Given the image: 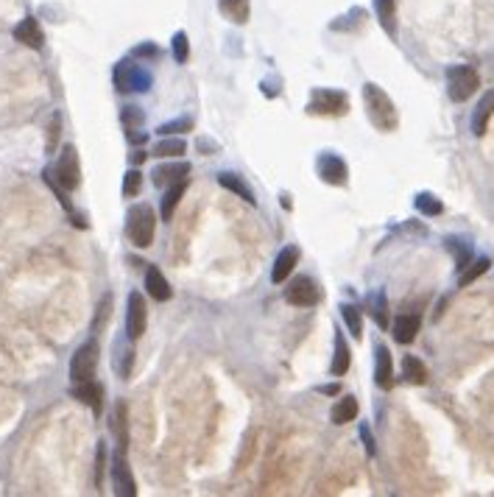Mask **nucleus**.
<instances>
[{"label":"nucleus","mask_w":494,"mask_h":497,"mask_svg":"<svg viewBox=\"0 0 494 497\" xmlns=\"http://www.w3.org/2000/svg\"><path fill=\"white\" fill-rule=\"evenodd\" d=\"M363 106H366V118L377 131H397L399 126V112L397 104L391 101V95L377 87V84H363Z\"/></svg>","instance_id":"obj_1"},{"label":"nucleus","mask_w":494,"mask_h":497,"mask_svg":"<svg viewBox=\"0 0 494 497\" xmlns=\"http://www.w3.org/2000/svg\"><path fill=\"white\" fill-rule=\"evenodd\" d=\"M157 232V216L149 204H134L126 216V235L137 249H149L154 243Z\"/></svg>","instance_id":"obj_2"},{"label":"nucleus","mask_w":494,"mask_h":497,"mask_svg":"<svg viewBox=\"0 0 494 497\" xmlns=\"http://www.w3.org/2000/svg\"><path fill=\"white\" fill-rule=\"evenodd\" d=\"M64 193L76 190L82 185V165H79V151L73 146H64L59 154V162L53 165V171H45Z\"/></svg>","instance_id":"obj_3"},{"label":"nucleus","mask_w":494,"mask_h":497,"mask_svg":"<svg viewBox=\"0 0 494 497\" xmlns=\"http://www.w3.org/2000/svg\"><path fill=\"white\" fill-rule=\"evenodd\" d=\"M480 87V79H477V70L469 67V64H455L447 70V93L455 104H464L469 101Z\"/></svg>","instance_id":"obj_4"},{"label":"nucleus","mask_w":494,"mask_h":497,"mask_svg":"<svg viewBox=\"0 0 494 497\" xmlns=\"http://www.w3.org/2000/svg\"><path fill=\"white\" fill-rule=\"evenodd\" d=\"M151 82H154V76L149 73V70L140 67V64H134L131 59H123L115 67V87H117V93H146V90H151Z\"/></svg>","instance_id":"obj_5"},{"label":"nucleus","mask_w":494,"mask_h":497,"mask_svg":"<svg viewBox=\"0 0 494 497\" xmlns=\"http://www.w3.org/2000/svg\"><path fill=\"white\" fill-rule=\"evenodd\" d=\"M307 112L310 115H321V118H341L349 112V98L341 90H313L310 101H307Z\"/></svg>","instance_id":"obj_6"},{"label":"nucleus","mask_w":494,"mask_h":497,"mask_svg":"<svg viewBox=\"0 0 494 497\" xmlns=\"http://www.w3.org/2000/svg\"><path fill=\"white\" fill-rule=\"evenodd\" d=\"M95 366H98V344L87 341L76 349V355L70 358V380L76 383H87L95 377Z\"/></svg>","instance_id":"obj_7"},{"label":"nucleus","mask_w":494,"mask_h":497,"mask_svg":"<svg viewBox=\"0 0 494 497\" xmlns=\"http://www.w3.org/2000/svg\"><path fill=\"white\" fill-rule=\"evenodd\" d=\"M285 299L294 308H316L321 302V288L316 285V279L299 276L296 282H291V288L285 291Z\"/></svg>","instance_id":"obj_8"},{"label":"nucleus","mask_w":494,"mask_h":497,"mask_svg":"<svg viewBox=\"0 0 494 497\" xmlns=\"http://www.w3.org/2000/svg\"><path fill=\"white\" fill-rule=\"evenodd\" d=\"M146 324H149V308H146V299L143 294H129V310H126V335L131 341H137L140 335L146 332Z\"/></svg>","instance_id":"obj_9"},{"label":"nucleus","mask_w":494,"mask_h":497,"mask_svg":"<svg viewBox=\"0 0 494 497\" xmlns=\"http://www.w3.org/2000/svg\"><path fill=\"white\" fill-rule=\"evenodd\" d=\"M316 171H319V176H321V182H327V185L343 187V185L349 182V168H346V162H343L341 157L330 154V151L319 157V162H316Z\"/></svg>","instance_id":"obj_10"},{"label":"nucleus","mask_w":494,"mask_h":497,"mask_svg":"<svg viewBox=\"0 0 494 497\" xmlns=\"http://www.w3.org/2000/svg\"><path fill=\"white\" fill-rule=\"evenodd\" d=\"M112 480H115V494L117 497H137V483L131 475V467L126 461V453L117 450V458L112 464Z\"/></svg>","instance_id":"obj_11"},{"label":"nucleus","mask_w":494,"mask_h":497,"mask_svg":"<svg viewBox=\"0 0 494 497\" xmlns=\"http://www.w3.org/2000/svg\"><path fill=\"white\" fill-rule=\"evenodd\" d=\"M374 380L386 391L394 386V364H391V352H388L386 344L374 346Z\"/></svg>","instance_id":"obj_12"},{"label":"nucleus","mask_w":494,"mask_h":497,"mask_svg":"<svg viewBox=\"0 0 494 497\" xmlns=\"http://www.w3.org/2000/svg\"><path fill=\"white\" fill-rule=\"evenodd\" d=\"M15 39H17L20 45L31 48V50H39V48L45 45V34H42V26L37 23V17L20 20L17 28H15Z\"/></svg>","instance_id":"obj_13"},{"label":"nucleus","mask_w":494,"mask_h":497,"mask_svg":"<svg viewBox=\"0 0 494 497\" xmlns=\"http://www.w3.org/2000/svg\"><path fill=\"white\" fill-rule=\"evenodd\" d=\"M296 265H299V249H296V246H285V249L276 254V260H274L271 279H274V282H285Z\"/></svg>","instance_id":"obj_14"},{"label":"nucleus","mask_w":494,"mask_h":497,"mask_svg":"<svg viewBox=\"0 0 494 497\" xmlns=\"http://www.w3.org/2000/svg\"><path fill=\"white\" fill-rule=\"evenodd\" d=\"M146 288H149L151 299H157V302H168V299L173 297V291H171V285H168L165 274H162L157 265H149V268H146Z\"/></svg>","instance_id":"obj_15"},{"label":"nucleus","mask_w":494,"mask_h":497,"mask_svg":"<svg viewBox=\"0 0 494 497\" xmlns=\"http://www.w3.org/2000/svg\"><path fill=\"white\" fill-rule=\"evenodd\" d=\"M218 12L235 23V26H246L251 17V3L249 0H218Z\"/></svg>","instance_id":"obj_16"},{"label":"nucleus","mask_w":494,"mask_h":497,"mask_svg":"<svg viewBox=\"0 0 494 497\" xmlns=\"http://www.w3.org/2000/svg\"><path fill=\"white\" fill-rule=\"evenodd\" d=\"M73 397H76V400H82V402H87L95 413H101V411H104V388H101L95 380L76 383V386H73Z\"/></svg>","instance_id":"obj_17"},{"label":"nucleus","mask_w":494,"mask_h":497,"mask_svg":"<svg viewBox=\"0 0 494 497\" xmlns=\"http://www.w3.org/2000/svg\"><path fill=\"white\" fill-rule=\"evenodd\" d=\"M491 115H494V90L480 98V104H477V109H475V115H472V131H475V137H483V134H486Z\"/></svg>","instance_id":"obj_18"},{"label":"nucleus","mask_w":494,"mask_h":497,"mask_svg":"<svg viewBox=\"0 0 494 497\" xmlns=\"http://www.w3.org/2000/svg\"><path fill=\"white\" fill-rule=\"evenodd\" d=\"M187 176H190V165H187V162L160 165V168L154 171V182H157L160 187H171V185H176V182H184Z\"/></svg>","instance_id":"obj_19"},{"label":"nucleus","mask_w":494,"mask_h":497,"mask_svg":"<svg viewBox=\"0 0 494 497\" xmlns=\"http://www.w3.org/2000/svg\"><path fill=\"white\" fill-rule=\"evenodd\" d=\"M419 327H421V319H419L416 313H402V316L394 321V338H397L399 344H410V341L416 338Z\"/></svg>","instance_id":"obj_20"},{"label":"nucleus","mask_w":494,"mask_h":497,"mask_svg":"<svg viewBox=\"0 0 494 497\" xmlns=\"http://www.w3.org/2000/svg\"><path fill=\"white\" fill-rule=\"evenodd\" d=\"M330 419L335 424H346V422H355L358 419V400L355 397H341L332 411H330Z\"/></svg>","instance_id":"obj_21"},{"label":"nucleus","mask_w":494,"mask_h":497,"mask_svg":"<svg viewBox=\"0 0 494 497\" xmlns=\"http://www.w3.org/2000/svg\"><path fill=\"white\" fill-rule=\"evenodd\" d=\"M218 182H221V187H227V190H232L235 196H240L246 204H257V196H254V190L238 176V174H221L218 176Z\"/></svg>","instance_id":"obj_22"},{"label":"nucleus","mask_w":494,"mask_h":497,"mask_svg":"<svg viewBox=\"0 0 494 497\" xmlns=\"http://www.w3.org/2000/svg\"><path fill=\"white\" fill-rule=\"evenodd\" d=\"M349 364H352L349 346H346L343 335L338 332V335H335V355H332V366H330V372H332L335 377H343V375L349 372Z\"/></svg>","instance_id":"obj_23"},{"label":"nucleus","mask_w":494,"mask_h":497,"mask_svg":"<svg viewBox=\"0 0 494 497\" xmlns=\"http://www.w3.org/2000/svg\"><path fill=\"white\" fill-rule=\"evenodd\" d=\"M402 375H405V380L413 383V386H425V383H428V366L421 364L419 358H413V355H405Z\"/></svg>","instance_id":"obj_24"},{"label":"nucleus","mask_w":494,"mask_h":497,"mask_svg":"<svg viewBox=\"0 0 494 497\" xmlns=\"http://www.w3.org/2000/svg\"><path fill=\"white\" fill-rule=\"evenodd\" d=\"M374 9H377L380 26L394 37L397 34V0H374Z\"/></svg>","instance_id":"obj_25"},{"label":"nucleus","mask_w":494,"mask_h":497,"mask_svg":"<svg viewBox=\"0 0 494 497\" xmlns=\"http://www.w3.org/2000/svg\"><path fill=\"white\" fill-rule=\"evenodd\" d=\"M126 416H129V408L123 400H117L115 405V433H117V450L126 453L129 447V424H126Z\"/></svg>","instance_id":"obj_26"},{"label":"nucleus","mask_w":494,"mask_h":497,"mask_svg":"<svg viewBox=\"0 0 494 497\" xmlns=\"http://www.w3.org/2000/svg\"><path fill=\"white\" fill-rule=\"evenodd\" d=\"M184 187H187V179L184 182H176L165 190V198H162V221H171L173 218V209L179 207L182 196H184Z\"/></svg>","instance_id":"obj_27"},{"label":"nucleus","mask_w":494,"mask_h":497,"mask_svg":"<svg viewBox=\"0 0 494 497\" xmlns=\"http://www.w3.org/2000/svg\"><path fill=\"white\" fill-rule=\"evenodd\" d=\"M488 257H477V260H469L464 268H461V279H458V285L461 288H466V285H472V282L477 279V276H483L486 271H488Z\"/></svg>","instance_id":"obj_28"},{"label":"nucleus","mask_w":494,"mask_h":497,"mask_svg":"<svg viewBox=\"0 0 494 497\" xmlns=\"http://www.w3.org/2000/svg\"><path fill=\"white\" fill-rule=\"evenodd\" d=\"M154 157H160V160H173V157H182V154H187V143L184 140H179V137H173V140H162V143H157L154 146V151H151Z\"/></svg>","instance_id":"obj_29"},{"label":"nucleus","mask_w":494,"mask_h":497,"mask_svg":"<svg viewBox=\"0 0 494 497\" xmlns=\"http://www.w3.org/2000/svg\"><path fill=\"white\" fill-rule=\"evenodd\" d=\"M341 316H343V321H346L352 338H361V335H363V313H361V308H355V305H341Z\"/></svg>","instance_id":"obj_30"},{"label":"nucleus","mask_w":494,"mask_h":497,"mask_svg":"<svg viewBox=\"0 0 494 497\" xmlns=\"http://www.w3.org/2000/svg\"><path fill=\"white\" fill-rule=\"evenodd\" d=\"M447 249L453 252L458 268H464V265L472 260V243H469L466 238H447Z\"/></svg>","instance_id":"obj_31"},{"label":"nucleus","mask_w":494,"mask_h":497,"mask_svg":"<svg viewBox=\"0 0 494 497\" xmlns=\"http://www.w3.org/2000/svg\"><path fill=\"white\" fill-rule=\"evenodd\" d=\"M416 209L421 212V216H430V218H433V216H441V212H444V204H441L433 193H419V196H416Z\"/></svg>","instance_id":"obj_32"},{"label":"nucleus","mask_w":494,"mask_h":497,"mask_svg":"<svg viewBox=\"0 0 494 497\" xmlns=\"http://www.w3.org/2000/svg\"><path fill=\"white\" fill-rule=\"evenodd\" d=\"M140 187H143V174H140L137 168H131V171L126 174V179H123V196H126V198H134V196L140 193Z\"/></svg>","instance_id":"obj_33"},{"label":"nucleus","mask_w":494,"mask_h":497,"mask_svg":"<svg viewBox=\"0 0 494 497\" xmlns=\"http://www.w3.org/2000/svg\"><path fill=\"white\" fill-rule=\"evenodd\" d=\"M187 56H190L187 34H184V31H176V34H173V59H176L179 64H184V62H187Z\"/></svg>","instance_id":"obj_34"},{"label":"nucleus","mask_w":494,"mask_h":497,"mask_svg":"<svg viewBox=\"0 0 494 497\" xmlns=\"http://www.w3.org/2000/svg\"><path fill=\"white\" fill-rule=\"evenodd\" d=\"M193 129V120L190 118H179V120H171V123H162L157 129V134L162 137H171V134H179V131H190Z\"/></svg>","instance_id":"obj_35"},{"label":"nucleus","mask_w":494,"mask_h":497,"mask_svg":"<svg viewBox=\"0 0 494 497\" xmlns=\"http://www.w3.org/2000/svg\"><path fill=\"white\" fill-rule=\"evenodd\" d=\"M104 472H106V444L98 442V453H95V486L98 489L104 483Z\"/></svg>","instance_id":"obj_36"},{"label":"nucleus","mask_w":494,"mask_h":497,"mask_svg":"<svg viewBox=\"0 0 494 497\" xmlns=\"http://www.w3.org/2000/svg\"><path fill=\"white\" fill-rule=\"evenodd\" d=\"M123 123H126V129L143 126V112H140L137 106H126V109H123Z\"/></svg>","instance_id":"obj_37"},{"label":"nucleus","mask_w":494,"mask_h":497,"mask_svg":"<svg viewBox=\"0 0 494 497\" xmlns=\"http://www.w3.org/2000/svg\"><path fill=\"white\" fill-rule=\"evenodd\" d=\"M59 131H61V118L53 115V120H50V126H48V151H50V154H53V149H56V143H59Z\"/></svg>","instance_id":"obj_38"},{"label":"nucleus","mask_w":494,"mask_h":497,"mask_svg":"<svg viewBox=\"0 0 494 497\" xmlns=\"http://www.w3.org/2000/svg\"><path fill=\"white\" fill-rule=\"evenodd\" d=\"M374 319H377V324L380 327H388V316H386V299L383 297H377V305H374Z\"/></svg>","instance_id":"obj_39"},{"label":"nucleus","mask_w":494,"mask_h":497,"mask_svg":"<svg viewBox=\"0 0 494 497\" xmlns=\"http://www.w3.org/2000/svg\"><path fill=\"white\" fill-rule=\"evenodd\" d=\"M361 436H363V442H366V450H369V456H374L377 450H374V439H372L369 424H361Z\"/></svg>","instance_id":"obj_40"},{"label":"nucleus","mask_w":494,"mask_h":497,"mask_svg":"<svg viewBox=\"0 0 494 497\" xmlns=\"http://www.w3.org/2000/svg\"><path fill=\"white\" fill-rule=\"evenodd\" d=\"M196 149L198 151H218V143H213V140H207V137H201L198 143H196Z\"/></svg>","instance_id":"obj_41"},{"label":"nucleus","mask_w":494,"mask_h":497,"mask_svg":"<svg viewBox=\"0 0 494 497\" xmlns=\"http://www.w3.org/2000/svg\"><path fill=\"white\" fill-rule=\"evenodd\" d=\"M134 56H157V48L154 45H140V48H134Z\"/></svg>","instance_id":"obj_42"},{"label":"nucleus","mask_w":494,"mask_h":497,"mask_svg":"<svg viewBox=\"0 0 494 497\" xmlns=\"http://www.w3.org/2000/svg\"><path fill=\"white\" fill-rule=\"evenodd\" d=\"M131 162L137 165V162H146V151H137V154H131Z\"/></svg>","instance_id":"obj_43"},{"label":"nucleus","mask_w":494,"mask_h":497,"mask_svg":"<svg viewBox=\"0 0 494 497\" xmlns=\"http://www.w3.org/2000/svg\"><path fill=\"white\" fill-rule=\"evenodd\" d=\"M321 391H324V394H338V386H335V383H332V386H324V388H321Z\"/></svg>","instance_id":"obj_44"}]
</instances>
